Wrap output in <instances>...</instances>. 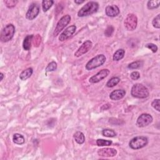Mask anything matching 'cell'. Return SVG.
I'll use <instances>...</instances> for the list:
<instances>
[{
  "mask_svg": "<svg viewBox=\"0 0 160 160\" xmlns=\"http://www.w3.org/2000/svg\"><path fill=\"white\" fill-rule=\"evenodd\" d=\"M143 65V61L141 60H138L128 65V68L131 69H137L141 68Z\"/></svg>",
  "mask_w": 160,
  "mask_h": 160,
  "instance_id": "22",
  "label": "cell"
},
{
  "mask_svg": "<svg viewBox=\"0 0 160 160\" xmlns=\"http://www.w3.org/2000/svg\"><path fill=\"white\" fill-rule=\"evenodd\" d=\"M76 30V27L75 25H72L68 27L64 30L59 36V40L60 41H64L68 39L69 37L75 33Z\"/></svg>",
  "mask_w": 160,
  "mask_h": 160,
  "instance_id": "12",
  "label": "cell"
},
{
  "mask_svg": "<svg viewBox=\"0 0 160 160\" xmlns=\"http://www.w3.org/2000/svg\"><path fill=\"white\" fill-rule=\"evenodd\" d=\"M98 8L99 5L97 2H90L80 9L78 13V17H84L91 15L97 12Z\"/></svg>",
  "mask_w": 160,
  "mask_h": 160,
  "instance_id": "2",
  "label": "cell"
},
{
  "mask_svg": "<svg viewBox=\"0 0 160 160\" xmlns=\"http://www.w3.org/2000/svg\"><path fill=\"white\" fill-rule=\"evenodd\" d=\"M13 142L18 145H21L24 143L25 142V140H24V137L22 134L19 133H15L14 134L13 137Z\"/></svg>",
  "mask_w": 160,
  "mask_h": 160,
  "instance_id": "19",
  "label": "cell"
},
{
  "mask_svg": "<svg viewBox=\"0 0 160 160\" xmlns=\"http://www.w3.org/2000/svg\"><path fill=\"white\" fill-rule=\"evenodd\" d=\"M131 94L134 98L144 99L148 97L150 93L148 89L145 86L140 83H137L133 86L131 90Z\"/></svg>",
  "mask_w": 160,
  "mask_h": 160,
  "instance_id": "1",
  "label": "cell"
},
{
  "mask_svg": "<svg viewBox=\"0 0 160 160\" xmlns=\"http://www.w3.org/2000/svg\"><path fill=\"white\" fill-rule=\"evenodd\" d=\"M35 39H36V41H34V46H38V44L41 43V36L38 34L36 37H35Z\"/></svg>",
  "mask_w": 160,
  "mask_h": 160,
  "instance_id": "34",
  "label": "cell"
},
{
  "mask_svg": "<svg viewBox=\"0 0 160 160\" xmlns=\"http://www.w3.org/2000/svg\"><path fill=\"white\" fill-rule=\"evenodd\" d=\"M96 144L98 146H109L112 144V141L110 140L98 139L96 141Z\"/></svg>",
  "mask_w": 160,
  "mask_h": 160,
  "instance_id": "26",
  "label": "cell"
},
{
  "mask_svg": "<svg viewBox=\"0 0 160 160\" xmlns=\"http://www.w3.org/2000/svg\"><path fill=\"white\" fill-rule=\"evenodd\" d=\"M102 134L105 137L113 138V137H115L116 136V133L113 130L105 129L102 131Z\"/></svg>",
  "mask_w": 160,
  "mask_h": 160,
  "instance_id": "23",
  "label": "cell"
},
{
  "mask_svg": "<svg viewBox=\"0 0 160 160\" xmlns=\"http://www.w3.org/2000/svg\"><path fill=\"white\" fill-rule=\"evenodd\" d=\"M148 143V140L145 137L139 136L133 138L130 140L129 146L133 150H139L143 148Z\"/></svg>",
  "mask_w": 160,
  "mask_h": 160,
  "instance_id": "5",
  "label": "cell"
},
{
  "mask_svg": "<svg viewBox=\"0 0 160 160\" xmlns=\"http://www.w3.org/2000/svg\"><path fill=\"white\" fill-rule=\"evenodd\" d=\"M106 59V58L104 55H98L88 61L86 65V69L90 71L100 67L105 63Z\"/></svg>",
  "mask_w": 160,
  "mask_h": 160,
  "instance_id": "4",
  "label": "cell"
},
{
  "mask_svg": "<svg viewBox=\"0 0 160 160\" xmlns=\"http://www.w3.org/2000/svg\"><path fill=\"white\" fill-rule=\"evenodd\" d=\"M40 13V6L36 3H32L28 8L26 14V18L29 20L35 19Z\"/></svg>",
  "mask_w": 160,
  "mask_h": 160,
  "instance_id": "10",
  "label": "cell"
},
{
  "mask_svg": "<svg viewBox=\"0 0 160 160\" xmlns=\"http://www.w3.org/2000/svg\"><path fill=\"white\" fill-rule=\"evenodd\" d=\"M33 69L32 68H28L26 69L23 70L20 75V78L23 80H27V79H28L29 78H30L31 76V75H33Z\"/></svg>",
  "mask_w": 160,
  "mask_h": 160,
  "instance_id": "17",
  "label": "cell"
},
{
  "mask_svg": "<svg viewBox=\"0 0 160 160\" xmlns=\"http://www.w3.org/2000/svg\"><path fill=\"white\" fill-rule=\"evenodd\" d=\"M145 46L146 48H148L150 50H151L153 53H156L158 51V46L153 43H148L146 44Z\"/></svg>",
  "mask_w": 160,
  "mask_h": 160,
  "instance_id": "30",
  "label": "cell"
},
{
  "mask_svg": "<svg viewBox=\"0 0 160 160\" xmlns=\"http://www.w3.org/2000/svg\"><path fill=\"white\" fill-rule=\"evenodd\" d=\"M114 32V28L112 26H109L106 30L105 31V34L108 36L109 37L112 35L113 33Z\"/></svg>",
  "mask_w": 160,
  "mask_h": 160,
  "instance_id": "32",
  "label": "cell"
},
{
  "mask_svg": "<svg viewBox=\"0 0 160 160\" xmlns=\"http://www.w3.org/2000/svg\"><path fill=\"white\" fill-rule=\"evenodd\" d=\"M92 46H93V43L91 41L87 40L84 41L82 44V45L78 48V50L75 52V56L78 58L88 53L91 49Z\"/></svg>",
  "mask_w": 160,
  "mask_h": 160,
  "instance_id": "11",
  "label": "cell"
},
{
  "mask_svg": "<svg viewBox=\"0 0 160 160\" xmlns=\"http://www.w3.org/2000/svg\"><path fill=\"white\" fill-rule=\"evenodd\" d=\"M33 34H29L27 35L24 39L23 43V49L25 51H29L30 50L31 47V42L33 38Z\"/></svg>",
  "mask_w": 160,
  "mask_h": 160,
  "instance_id": "16",
  "label": "cell"
},
{
  "mask_svg": "<svg viewBox=\"0 0 160 160\" xmlns=\"http://www.w3.org/2000/svg\"><path fill=\"white\" fill-rule=\"evenodd\" d=\"M130 77L133 80H138L140 78V74L138 71H133L131 73Z\"/></svg>",
  "mask_w": 160,
  "mask_h": 160,
  "instance_id": "33",
  "label": "cell"
},
{
  "mask_svg": "<svg viewBox=\"0 0 160 160\" xmlns=\"http://www.w3.org/2000/svg\"><path fill=\"white\" fill-rule=\"evenodd\" d=\"M120 81V79L118 77H113L110 80H108V81L106 83V87L108 88H113L117 85Z\"/></svg>",
  "mask_w": 160,
  "mask_h": 160,
  "instance_id": "21",
  "label": "cell"
},
{
  "mask_svg": "<svg viewBox=\"0 0 160 160\" xmlns=\"http://www.w3.org/2000/svg\"><path fill=\"white\" fill-rule=\"evenodd\" d=\"M125 27L128 31H133L137 28L138 24V19L136 15L129 14L125 20Z\"/></svg>",
  "mask_w": 160,
  "mask_h": 160,
  "instance_id": "7",
  "label": "cell"
},
{
  "mask_svg": "<svg viewBox=\"0 0 160 160\" xmlns=\"http://www.w3.org/2000/svg\"><path fill=\"white\" fill-rule=\"evenodd\" d=\"M153 119L151 115L148 113H143L141 115L137 121V125L140 128H143L151 124Z\"/></svg>",
  "mask_w": 160,
  "mask_h": 160,
  "instance_id": "8",
  "label": "cell"
},
{
  "mask_svg": "<svg viewBox=\"0 0 160 160\" xmlns=\"http://www.w3.org/2000/svg\"><path fill=\"white\" fill-rule=\"evenodd\" d=\"M160 15H158L152 21V24L153 27H155V28L157 29H159L160 28Z\"/></svg>",
  "mask_w": 160,
  "mask_h": 160,
  "instance_id": "28",
  "label": "cell"
},
{
  "mask_svg": "<svg viewBox=\"0 0 160 160\" xmlns=\"http://www.w3.org/2000/svg\"><path fill=\"white\" fill-rule=\"evenodd\" d=\"M98 154L102 157H114L117 155V151L114 148H105L98 150Z\"/></svg>",
  "mask_w": 160,
  "mask_h": 160,
  "instance_id": "13",
  "label": "cell"
},
{
  "mask_svg": "<svg viewBox=\"0 0 160 160\" xmlns=\"http://www.w3.org/2000/svg\"><path fill=\"white\" fill-rule=\"evenodd\" d=\"M151 106L152 107L157 110L158 112H160V108H159V99H156L153 101L151 103Z\"/></svg>",
  "mask_w": 160,
  "mask_h": 160,
  "instance_id": "31",
  "label": "cell"
},
{
  "mask_svg": "<svg viewBox=\"0 0 160 160\" xmlns=\"http://www.w3.org/2000/svg\"><path fill=\"white\" fill-rule=\"evenodd\" d=\"M0 76H1V79H0V81H2L3 80V78H4L3 73H0Z\"/></svg>",
  "mask_w": 160,
  "mask_h": 160,
  "instance_id": "36",
  "label": "cell"
},
{
  "mask_svg": "<svg viewBox=\"0 0 160 160\" xmlns=\"http://www.w3.org/2000/svg\"><path fill=\"white\" fill-rule=\"evenodd\" d=\"M4 2L8 8H11L15 7L18 2L15 1V0H7V1H5Z\"/></svg>",
  "mask_w": 160,
  "mask_h": 160,
  "instance_id": "29",
  "label": "cell"
},
{
  "mask_svg": "<svg viewBox=\"0 0 160 160\" xmlns=\"http://www.w3.org/2000/svg\"><path fill=\"white\" fill-rule=\"evenodd\" d=\"M105 13L108 16L113 18L117 16L119 14L120 11L116 5H113L106 6L105 9Z\"/></svg>",
  "mask_w": 160,
  "mask_h": 160,
  "instance_id": "14",
  "label": "cell"
},
{
  "mask_svg": "<svg viewBox=\"0 0 160 160\" xmlns=\"http://www.w3.org/2000/svg\"><path fill=\"white\" fill-rule=\"evenodd\" d=\"M84 2V1H78V0H75V3L77 5H80V4H82Z\"/></svg>",
  "mask_w": 160,
  "mask_h": 160,
  "instance_id": "35",
  "label": "cell"
},
{
  "mask_svg": "<svg viewBox=\"0 0 160 160\" xmlns=\"http://www.w3.org/2000/svg\"><path fill=\"white\" fill-rule=\"evenodd\" d=\"M71 21V16L69 15L63 16L62 18H60L58 22L55 30L53 32L54 36H57L59 33L64 30V28L68 25Z\"/></svg>",
  "mask_w": 160,
  "mask_h": 160,
  "instance_id": "6",
  "label": "cell"
},
{
  "mask_svg": "<svg viewBox=\"0 0 160 160\" xmlns=\"http://www.w3.org/2000/svg\"><path fill=\"white\" fill-rule=\"evenodd\" d=\"M126 94V91L124 90H116L113 91L109 94V98L112 100L117 101L123 98Z\"/></svg>",
  "mask_w": 160,
  "mask_h": 160,
  "instance_id": "15",
  "label": "cell"
},
{
  "mask_svg": "<svg viewBox=\"0 0 160 160\" xmlns=\"http://www.w3.org/2000/svg\"><path fill=\"white\" fill-rule=\"evenodd\" d=\"M57 69V63L55 62V61H52V62L50 63L46 68V72H52V71H54Z\"/></svg>",
  "mask_w": 160,
  "mask_h": 160,
  "instance_id": "27",
  "label": "cell"
},
{
  "mask_svg": "<svg viewBox=\"0 0 160 160\" xmlns=\"http://www.w3.org/2000/svg\"><path fill=\"white\" fill-rule=\"evenodd\" d=\"M125 55V50H123V49H119V50H118L114 53L113 59L114 61H118L124 58Z\"/></svg>",
  "mask_w": 160,
  "mask_h": 160,
  "instance_id": "20",
  "label": "cell"
},
{
  "mask_svg": "<svg viewBox=\"0 0 160 160\" xmlns=\"http://www.w3.org/2000/svg\"><path fill=\"white\" fill-rule=\"evenodd\" d=\"M15 33V27L12 24H8L1 32L0 34V40L3 43H6L9 41L13 38Z\"/></svg>",
  "mask_w": 160,
  "mask_h": 160,
  "instance_id": "3",
  "label": "cell"
},
{
  "mask_svg": "<svg viewBox=\"0 0 160 160\" xmlns=\"http://www.w3.org/2000/svg\"><path fill=\"white\" fill-rule=\"evenodd\" d=\"M110 73V71L108 69H103L97 73L95 75L91 77L89 81L91 83H98L105 78H106Z\"/></svg>",
  "mask_w": 160,
  "mask_h": 160,
  "instance_id": "9",
  "label": "cell"
},
{
  "mask_svg": "<svg viewBox=\"0 0 160 160\" xmlns=\"http://www.w3.org/2000/svg\"><path fill=\"white\" fill-rule=\"evenodd\" d=\"M160 1L159 0H154V1H149L148 2L147 7L149 9H153L158 8L159 6Z\"/></svg>",
  "mask_w": 160,
  "mask_h": 160,
  "instance_id": "25",
  "label": "cell"
},
{
  "mask_svg": "<svg viewBox=\"0 0 160 160\" xmlns=\"http://www.w3.org/2000/svg\"><path fill=\"white\" fill-rule=\"evenodd\" d=\"M73 137L75 141L79 144H82L85 141V137L81 131H76L74 134Z\"/></svg>",
  "mask_w": 160,
  "mask_h": 160,
  "instance_id": "18",
  "label": "cell"
},
{
  "mask_svg": "<svg viewBox=\"0 0 160 160\" xmlns=\"http://www.w3.org/2000/svg\"><path fill=\"white\" fill-rule=\"evenodd\" d=\"M54 2L53 0H48V1H43L42 2V8L44 12H46L48 10H49L52 5H53Z\"/></svg>",
  "mask_w": 160,
  "mask_h": 160,
  "instance_id": "24",
  "label": "cell"
}]
</instances>
